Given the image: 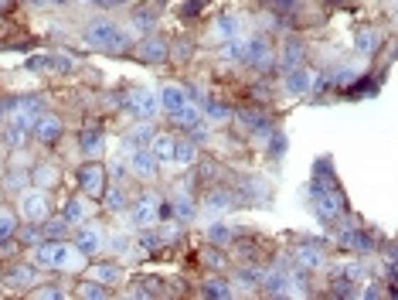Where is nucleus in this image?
<instances>
[{"label": "nucleus", "mask_w": 398, "mask_h": 300, "mask_svg": "<svg viewBox=\"0 0 398 300\" xmlns=\"http://www.w3.org/2000/svg\"><path fill=\"white\" fill-rule=\"evenodd\" d=\"M38 267H51V269H72V267H82V253L65 246V242H41L38 246Z\"/></svg>", "instance_id": "nucleus-1"}, {"label": "nucleus", "mask_w": 398, "mask_h": 300, "mask_svg": "<svg viewBox=\"0 0 398 300\" xmlns=\"http://www.w3.org/2000/svg\"><path fill=\"white\" fill-rule=\"evenodd\" d=\"M48 195L45 191H31V195H24L21 198V219L28 222H45L48 219Z\"/></svg>", "instance_id": "nucleus-2"}, {"label": "nucleus", "mask_w": 398, "mask_h": 300, "mask_svg": "<svg viewBox=\"0 0 398 300\" xmlns=\"http://www.w3.org/2000/svg\"><path fill=\"white\" fill-rule=\"evenodd\" d=\"M78 177H82V188L89 191V195H103V185H99V181H106V177H103L99 167H82Z\"/></svg>", "instance_id": "nucleus-3"}, {"label": "nucleus", "mask_w": 398, "mask_h": 300, "mask_svg": "<svg viewBox=\"0 0 398 300\" xmlns=\"http://www.w3.org/2000/svg\"><path fill=\"white\" fill-rule=\"evenodd\" d=\"M75 242H78V253H95V249L103 246V236L92 232V229H85V232H78L75 236Z\"/></svg>", "instance_id": "nucleus-4"}, {"label": "nucleus", "mask_w": 398, "mask_h": 300, "mask_svg": "<svg viewBox=\"0 0 398 300\" xmlns=\"http://www.w3.org/2000/svg\"><path fill=\"white\" fill-rule=\"evenodd\" d=\"M7 280H11V284H24V286H28L31 280H34V269H28V267H11Z\"/></svg>", "instance_id": "nucleus-5"}, {"label": "nucleus", "mask_w": 398, "mask_h": 300, "mask_svg": "<svg viewBox=\"0 0 398 300\" xmlns=\"http://www.w3.org/2000/svg\"><path fill=\"white\" fill-rule=\"evenodd\" d=\"M17 222H14V215H11V212H0V242H4V239H14V229Z\"/></svg>", "instance_id": "nucleus-6"}, {"label": "nucleus", "mask_w": 398, "mask_h": 300, "mask_svg": "<svg viewBox=\"0 0 398 300\" xmlns=\"http://www.w3.org/2000/svg\"><path fill=\"white\" fill-rule=\"evenodd\" d=\"M38 137L41 140H55L58 137V120H38Z\"/></svg>", "instance_id": "nucleus-7"}, {"label": "nucleus", "mask_w": 398, "mask_h": 300, "mask_svg": "<svg viewBox=\"0 0 398 300\" xmlns=\"http://www.w3.org/2000/svg\"><path fill=\"white\" fill-rule=\"evenodd\" d=\"M164 103H167L170 110H181V106H184V93H181V89H164Z\"/></svg>", "instance_id": "nucleus-8"}, {"label": "nucleus", "mask_w": 398, "mask_h": 300, "mask_svg": "<svg viewBox=\"0 0 398 300\" xmlns=\"http://www.w3.org/2000/svg\"><path fill=\"white\" fill-rule=\"evenodd\" d=\"M78 290H82V297H106V286L99 284H82Z\"/></svg>", "instance_id": "nucleus-9"}, {"label": "nucleus", "mask_w": 398, "mask_h": 300, "mask_svg": "<svg viewBox=\"0 0 398 300\" xmlns=\"http://www.w3.org/2000/svg\"><path fill=\"white\" fill-rule=\"evenodd\" d=\"M95 276H99V280H106V284H112V280L120 276V269L116 267H95Z\"/></svg>", "instance_id": "nucleus-10"}, {"label": "nucleus", "mask_w": 398, "mask_h": 300, "mask_svg": "<svg viewBox=\"0 0 398 300\" xmlns=\"http://www.w3.org/2000/svg\"><path fill=\"white\" fill-rule=\"evenodd\" d=\"M208 239L211 242H229V229L225 225H214V229H208Z\"/></svg>", "instance_id": "nucleus-11"}, {"label": "nucleus", "mask_w": 398, "mask_h": 300, "mask_svg": "<svg viewBox=\"0 0 398 300\" xmlns=\"http://www.w3.org/2000/svg\"><path fill=\"white\" fill-rule=\"evenodd\" d=\"M82 215H85V212H82V202H75V198H72V202H68V212H65V219L72 222V219H82Z\"/></svg>", "instance_id": "nucleus-12"}, {"label": "nucleus", "mask_w": 398, "mask_h": 300, "mask_svg": "<svg viewBox=\"0 0 398 300\" xmlns=\"http://www.w3.org/2000/svg\"><path fill=\"white\" fill-rule=\"evenodd\" d=\"M204 294H211V297H229V290H225L221 284H208L204 286Z\"/></svg>", "instance_id": "nucleus-13"}]
</instances>
